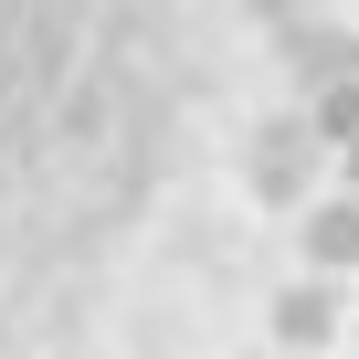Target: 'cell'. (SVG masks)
I'll list each match as a JSON object with an SVG mask.
<instances>
[]
</instances>
